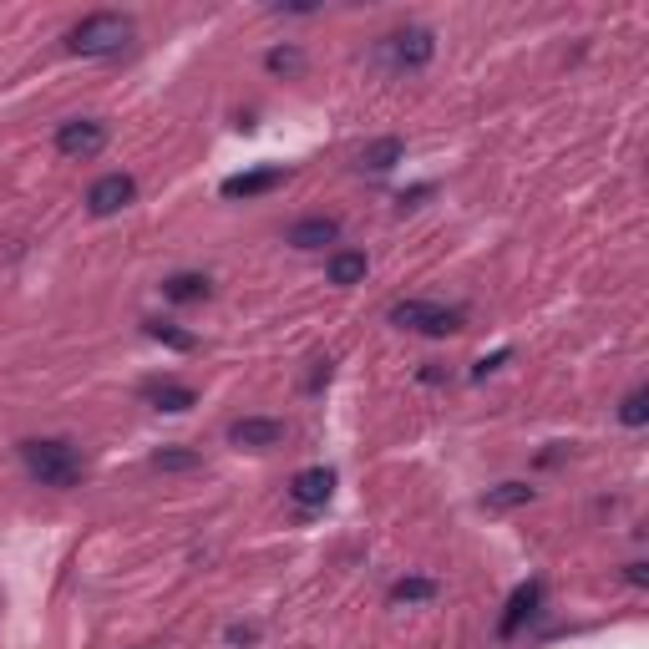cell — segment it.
<instances>
[{
	"label": "cell",
	"instance_id": "obj_1",
	"mask_svg": "<svg viewBox=\"0 0 649 649\" xmlns=\"http://www.w3.org/2000/svg\"><path fill=\"white\" fill-rule=\"evenodd\" d=\"M133 37H137L133 16H122V11H92V16H82V21L72 25L66 47H72L76 56L102 61V56H122V51L133 47Z\"/></svg>",
	"mask_w": 649,
	"mask_h": 649
},
{
	"label": "cell",
	"instance_id": "obj_2",
	"mask_svg": "<svg viewBox=\"0 0 649 649\" xmlns=\"http://www.w3.org/2000/svg\"><path fill=\"white\" fill-rule=\"evenodd\" d=\"M21 462L41 487H76L82 482V457L72 442H21Z\"/></svg>",
	"mask_w": 649,
	"mask_h": 649
},
{
	"label": "cell",
	"instance_id": "obj_3",
	"mask_svg": "<svg viewBox=\"0 0 649 649\" xmlns=\"http://www.w3.org/2000/svg\"><path fill=\"white\" fill-rule=\"evenodd\" d=\"M391 324L416 330V336H457V330H462V310L436 305V300H401V305H391Z\"/></svg>",
	"mask_w": 649,
	"mask_h": 649
},
{
	"label": "cell",
	"instance_id": "obj_4",
	"mask_svg": "<svg viewBox=\"0 0 649 649\" xmlns=\"http://www.w3.org/2000/svg\"><path fill=\"white\" fill-rule=\"evenodd\" d=\"M381 56L391 61L396 72H416V66H426V61L436 56V37L426 31V25H406V31L381 41Z\"/></svg>",
	"mask_w": 649,
	"mask_h": 649
},
{
	"label": "cell",
	"instance_id": "obj_5",
	"mask_svg": "<svg viewBox=\"0 0 649 649\" xmlns=\"http://www.w3.org/2000/svg\"><path fill=\"white\" fill-rule=\"evenodd\" d=\"M107 147V127L102 122H92V117H72V122H61L56 127V153L61 157H96Z\"/></svg>",
	"mask_w": 649,
	"mask_h": 649
},
{
	"label": "cell",
	"instance_id": "obj_6",
	"mask_svg": "<svg viewBox=\"0 0 649 649\" xmlns=\"http://www.w3.org/2000/svg\"><path fill=\"white\" fill-rule=\"evenodd\" d=\"M133 198H137V183L127 178V173H107V178H96L92 188H86V214L112 218L133 204Z\"/></svg>",
	"mask_w": 649,
	"mask_h": 649
},
{
	"label": "cell",
	"instance_id": "obj_7",
	"mask_svg": "<svg viewBox=\"0 0 649 649\" xmlns=\"http://www.w3.org/2000/svg\"><path fill=\"white\" fill-rule=\"evenodd\" d=\"M229 442L265 452V446L285 442V421H279V416H244V421H234V426H229Z\"/></svg>",
	"mask_w": 649,
	"mask_h": 649
},
{
	"label": "cell",
	"instance_id": "obj_8",
	"mask_svg": "<svg viewBox=\"0 0 649 649\" xmlns=\"http://www.w3.org/2000/svg\"><path fill=\"white\" fill-rule=\"evenodd\" d=\"M330 493H336V472L330 467H305V472H295V482H289V497H295L300 507H324Z\"/></svg>",
	"mask_w": 649,
	"mask_h": 649
},
{
	"label": "cell",
	"instance_id": "obj_9",
	"mask_svg": "<svg viewBox=\"0 0 649 649\" xmlns=\"http://www.w3.org/2000/svg\"><path fill=\"white\" fill-rule=\"evenodd\" d=\"M538 599H543V584L538 578H528V584H517L513 589V599H507V614H503V625H497V635L503 639H513L517 629L528 625L533 614H538Z\"/></svg>",
	"mask_w": 649,
	"mask_h": 649
},
{
	"label": "cell",
	"instance_id": "obj_10",
	"mask_svg": "<svg viewBox=\"0 0 649 649\" xmlns=\"http://www.w3.org/2000/svg\"><path fill=\"white\" fill-rule=\"evenodd\" d=\"M285 183V168H254V173H234V178H224V198H259V193L279 188Z\"/></svg>",
	"mask_w": 649,
	"mask_h": 649
},
{
	"label": "cell",
	"instance_id": "obj_11",
	"mask_svg": "<svg viewBox=\"0 0 649 649\" xmlns=\"http://www.w3.org/2000/svg\"><path fill=\"white\" fill-rule=\"evenodd\" d=\"M143 396L153 401V411H168V416H183V411L198 406L193 385H178V381H157V385H147Z\"/></svg>",
	"mask_w": 649,
	"mask_h": 649
},
{
	"label": "cell",
	"instance_id": "obj_12",
	"mask_svg": "<svg viewBox=\"0 0 649 649\" xmlns=\"http://www.w3.org/2000/svg\"><path fill=\"white\" fill-rule=\"evenodd\" d=\"M340 239V224L336 218H300L295 229H289V244L295 249H324V244Z\"/></svg>",
	"mask_w": 649,
	"mask_h": 649
},
{
	"label": "cell",
	"instance_id": "obj_13",
	"mask_svg": "<svg viewBox=\"0 0 649 649\" xmlns=\"http://www.w3.org/2000/svg\"><path fill=\"white\" fill-rule=\"evenodd\" d=\"M365 269H371V259H365V254L340 249V254H330V265H324V275H330V285H361V279H365Z\"/></svg>",
	"mask_w": 649,
	"mask_h": 649
},
{
	"label": "cell",
	"instance_id": "obj_14",
	"mask_svg": "<svg viewBox=\"0 0 649 649\" xmlns=\"http://www.w3.org/2000/svg\"><path fill=\"white\" fill-rule=\"evenodd\" d=\"M401 153H406V147H401V137H381V143H371L361 153V168H371V173H391L401 163Z\"/></svg>",
	"mask_w": 649,
	"mask_h": 649
},
{
	"label": "cell",
	"instance_id": "obj_15",
	"mask_svg": "<svg viewBox=\"0 0 649 649\" xmlns=\"http://www.w3.org/2000/svg\"><path fill=\"white\" fill-rule=\"evenodd\" d=\"M163 295H168L173 305H193V300H208V279H204V275H173L168 285H163Z\"/></svg>",
	"mask_w": 649,
	"mask_h": 649
},
{
	"label": "cell",
	"instance_id": "obj_16",
	"mask_svg": "<svg viewBox=\"0 0 649 649\" xmlns=\"http://www.w3.org/2000/svg\"><path fill=\"white\" fill-rule=\"evenodd\" d=\"M523 503H533L528 482H503V487H493V493L482 497V507H493V513H503V507H523Z\"/></svg>",
	"mask_w": 649,
	"mask_h": 649
},
{
	"label": "cell",
	"instance_id": "obj_17",
	"mask_svg": "<svg viewBox=\"0 0 649 649\" xmlns=\"http://www.w3.org/2000/svg\"><path fill=\"white\" fill-rule=\"evenodd\" d=\"M396 604H421V599H436V584L432 578H401L396 589H391Z\"/></svg>",
	"mask_w": 649,
	"mask_h": 649
},
{
	"label": "cell",
	"instance_id": "obj_18",
	"mask_svg": "<svg viewBox=\"0 0 649 649\" xmlns=\"http://www.w3.org/2000/svg\"><path fill=\"white\" fill-rule=\"evenodd\" d=\"M619 421H625V426H645V421H649V391H645V385H635V391L625 396Z\"/></svg>",
	"mask_w": 649,
	"mask_h": 649
},
{
	"label": "cell",
	"instance_id": "obj_19",
	"mask_svg": "<svg viewBox=\"0 0 649 649\" xmlns=\"http://www.w3.org/2000/svg\"><path fill=\"white\" fill-rule=\"evenodd\" d=\"M265 61H269V72H300V66H305V51L300 47H275Z\"/></svg>",
	"mask_w": 649,
	"mask_h": 649
},
{
	"label": "cell",
	"instance_id": "obj_20",
	"mask_svg": "<svg viewBox=\"0 0 649 649\" xmlns=\"http://www.w3.org/2000/svg\"><path fill=\"white\" fill-rule=\"evenodd\" d=\"M147 336H153V340H168L173 350H193V336H183V330H173V324H163V320H147Z\"/></svg>",
	"mask_w": 649,
	"mask_h": 649
},
{
	"label": "cell",
	"instance_id": "obj_21",
	"mask_svg": "<svg viewBox=\"0 0 649 649\" xmlns=\"http://www.w3.org/2000/svg\"><path fill=\"white\" fill-rule=\"evenodd\" d=\"M188 452H157V467H188Z\"/></svg>",
	"mask_w": 649,
	"mask_h": 649
}]
</instances>
